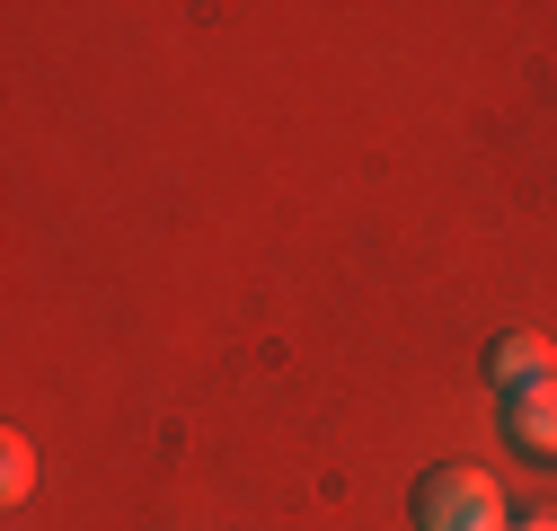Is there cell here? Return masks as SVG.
Masks as SVG:
<instances>
[{"instance_id":"6da1fadb","label":"cell","mask_w":557,"mask_h":531,"mask_svg":"<svg viewBox=\"0 0 557 531\" xmlns=\"http://www.w3.org/2000/svg\"><path fill=\"white\" fill-rule=\"evenodd\" d=\"M407 514H416V531H513L505 487L486 479L478 460H443V470H425L416 496H407Z\"/></svg>"},{"instance_id":"7a4b0ae2","label":"cell","mask_w":557,"mask_h":531,"mask_svg":"<svg viewBox=\"0 0 557 531\" xmlns=\"http://www.w3.org/2000/svg\"><path fill=\"white\" fill-rule=\"evenodd\" d=\"M505 443L522 460H540V470H557V381H531L505 398Z\"/></svg>"},{"instance_id":"3957f363","label":"cell","mask_w":557,"mask_h":531,"mask_svg":"<svg viewBox=\"0 0 557 531\" xmlns=\"http://www.w3.org/2000/svg\"><path fill=\"white\" fill-rule=\"evenodd\" d=\"M478 372L513 398V390H531V381H557V346L540 337V328H505V337L486 346V363H478Z\"/></svg>"},{"instance_id":"277c9868","label":"cell","mask_w":557,"mask_h":531,"mask_svg":"<svg viewBox=\"0 0 557 531\" xmlns=\"http://www.w3.org/2000/svg\"><path fill=\"white\" fill-rule=\"evenodd\" d=\"M27 496H36V443L0 434V505H27Z\"/></svg>"},{"instance_id":"5b68a950","label":"cell","mask_w":557,"mask_h":531,"mask_svg":"<svg viewBox=\"0 0 557 531\" xmlns=\"http://www.w3.org/2000/svg\"><path fill=\"white\" fill-rule=\"evenodd\" d=\"M513 531H557V514H531V522H513Z\"/></svg>"}]
</instances>
